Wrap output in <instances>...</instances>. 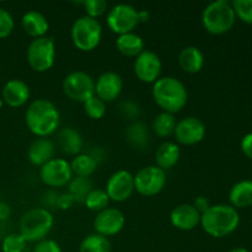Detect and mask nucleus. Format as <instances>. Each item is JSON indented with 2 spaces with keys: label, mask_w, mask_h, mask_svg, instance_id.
<instances>
[{
  "label": "nucleus",
  "mask_w": 252,
  "mask_h": 252,
  "mask_svg": "<svg viewBox=\"0 0 252 252\" xmlns=\"http://www.w3.org/2000/svg\"><path fill=\"white\" fill-rule=\"evenodd\" d=\"M27 63L37 73H44L54 65L56 43L48 36L34 38L27 48Z\"/></svg>",
  "instance_id": "nucleus-7"
},
{
  "label": "nucleus",
  "mask_w": 252,
  "mask_h": 252,
  "mask_svg": "<svg viewBox=\"0 0 252 252\" xmlns=\"http://www.w3.org/2000/svg\"><path fill=\"white\" fill-rule=\"evenodd\" d=\"M153 98L162 112L175 115L186 106L189 93L181 80L174 76H162L153 85Z\"/></svg>",
  "instance_id": "nucleus-2"
},
{
  "label": "nucleus",
  "mask_w": 252,
  "mask_h": 252,
  "mask_svg": "<svg viewBox=\"0 0 252 252\" xmlns=\"http://www.w3.org/2000/svg\"><path fill=\"white\" fill-rule=\"evenodd\" d=\"M150 14L148 10H140L139 11V24L140 22H147L149 21Z\"/></svg>",
  "instance_id": "nucleus-42"
},
{
  "label": "nucleus",
  "mask_w": 252,
  "mask_h": 252,
  "mask_svg": "<svg viewBox=\"0 0 252 252\" xmlns=\"http://www.w3.org/2000/svg\"><path fill=\"white\" fill-rule=\"evenodd\" d=\"M116 48L126 57H138L144 51V41L134 32L120 34L116 39Z\"/></svg>",
  "instance_id": "nucleus-24"
},
{
  "label": "nucleus",
  "mask_w": 252,
  "mask_h": 252,
  "mask_svg": "<svg viewBox=\"0 0 252 252\" xmlns=\"http://www.w3.org/2000/svg\"><path fill=\"white\" fill-rule=\"evenodd\" d=\"M174 134L180 144H198L206 135V126L199 118L186 117L177 122Z\"/></svg>",
  "instance_id": "nucleus-15"
},
{
  "label": "nucleus",
  "mask_w": 252,
  "mask_h": 252,
  "mask_svg": "<svg viewBox=\"0 0 252 252\" xmlns=\"http://www.w3.org/2000/svg\"><path fill=\"white\" fill-rule=\"evenodd\" d=\"M58 108L47 98H37L30 103L25 115L27 128L39 138H47L53 134L59 127Z\"/></svg>",
  "instance_id": "nucleus-1"
},
{
  "label": "nucleus",
  "mask_w": 252,
  "mask_h": 252,
  "mask_svg": "<svg viewBox=\"0 0 252 252\" xmlns=\"http://www.w3.org/2000/svg\"><path fill=\"white\" fill-rule=\"evenodd\" d=\"M73 44L83 52H91L100 44L102 26L97 19L81 16L73 24L70 32Z\"/></svg>",
  "instance_id": "nucleus-6"
},
{
  "label": "nucleus",
  "mask_w": 252,
  "mask_h": 252,
  "mask_svg": "<svg viewBox=\"0 0 252 252\" xmlns=\"http://www.w3.org/2000/svg\"><path fill=\"white\" fill-rule=\"evenodd\" d=\"M241 152L246 158L252 160V132L244 135V138L241 139Z\"/></svg>",
  "instance_id": "nucleus-39"
},
{
  "label": "nucleus",
  "mask_w": 252,
  "mask_h": 252,
  "mask_svg": "<svg viewBox=\"0 0 252 252\" xmlns=\"http://www.w3.org/2000/svg\"><path fill=\"white\" fill-rule=\"evenodd\" d=\"M86 116L91 120H101L106 113V103L97 96H93L83 103Z\"/></svg>",
  "instance_id": "nucleus-32"
},
{
  "label": "nucleus",
  "mask_w": 252,
  "mask_h": 252,
  "mask_svg": "<svg viewBox=\"0 0 252 252\" xmlns=\"http://www.w3.org/2000/svg\"><path fill=\"white\" fill-rule=\"evenodd\" d=\"M123 90V80L120 74L115 71H106L101 74L95 81V95L103 102H112Z\"/></svg>",
  "instance_id": "nucleus-16"
},
{
  "label": "nucleus",
  "mask_w": 252,
  "mask_h": 252,
  "mask_svg": "<svg viewBox=\"0 0 252 252\" xmlns=\"http://www.w3.org/2000/svg\"><path fill=\"white\" fill-rule=\"evenodd\" d=\"M58 147L64 154L76 157L83 149V138L74 128H63L58 133Z\"/></svg>",
  "instance_id": "nucleus-23"
},
{
  "label": "nucleus",
  "mask_w": 252,
  "mask_h": 252,
  "mask_svg": "<svg viewBox=\"0 0 252 252\" xmlns=\"http://www.w3.org/2000/svg\"><path fill=\"white\" fill-rule=\"evenodd\" d=\"M56 147L48 138H37L29 148V160L34 166L42 167L44 164L54 159Z\"/></svg>",
  "instance_id": "nucleus-19"
},
{
  "label": "nucleus",
  "mask_w": 252,
  "mask_h": 252,
  "mask_svg": "<svg viewBox=\"0 0 252 252\" xmlns=\"http://www.w3.org/2000/svg\"><path fill=\"white\" fill-rule=\"evenodd\" d=\"M179 64L186 73L196 74L202 70L204 65V54L198 47H185L179 54Z\"/></svg>",
  "instance_id": "nucleus-21"
},
{
  "label": "nucleus",
  "mask_w": 252,
  "mask_h": 252,
  "mask_svg": "<svg viewBox=\"0 0 252 252\" xmlns=\"http://www.w3.org/2000/svg\"><path fill=\"white\" fill-rule=\"evenodd\" d=\"M74 203H75V199H74V197L71 196L69 192H66V193L58 194V199H57V207H58L59 209H62V211H66V209L70 208Z\"/></svg>",
  "instance_id": "nucleus-38"
},
{
  "label": "nucleus",
  "mask_w": 252,
  "mask_h": 252,
  "mask_svg": "<svg viewBox=\"0 0 252 252\" xmlns=\"http://www.w3.org/2000/svg\"><path fill=\"white\" fill-rule=\"evenodd\" d=\"M10 213H11V209H10L9 204L0 202V220H6L10 217Z\"/></svg>",
  "instance_id": "nucleus-41"
},
{
  "label": "nucleus",
  "mask_w": 252,
  "mask_h": 252,
  "mask_svg": "<svg viewBox=\"0 0 252 252\" xmlns=\"http://www.w3.org/2000/svg\"><path fill=\"white\" fill-rule=\"evenodd\" d=\"M231 5L236 17L245 24L252 25V0H234Z\"/></svg>",
  "instance_id": "nucleus-34"
},
{
  "label": "nucleus",
  "mask_w": 252,
  "mask_h": 252,
  "mask_svg": "<svg viewBox=\"0 0 252 252\" xmlns=\"http://www.w3.org/2000/svg\"><path fill=\"white\" fill-rule=\"evenodd\" d=\"M229 252H250L248 250V249H245V248H235V249H233V250H230Z\"/></svg>",
  "instance_id": "nucleus-43"
},
{
  "label": "nucleus",
  "mask_w": 252,
  "mask_h": 252,
  "mask_svg": "<svg viewBox=\"0 0 252 252\" xmlns=\"http://www.w3.org/2000/svg\"><path fill=\"white\" fill-rule=\"evenodd\" d=\"M166 185V174L158 166H145L134 176V189L144 197L159 194Z\"/></svg>",
  "instance_id": "nucleus-10"
},
{
  "label": "nucleus",
  "mask_w": 252,
  "mask_h": 252,
  "mask_svg": "<svg viewBox=\"0 0 252 252\" xmlns=\"http://www.w3.org/2000/svg\"><path fill=\"white\" fill-rule=\"evenodd\" d=\"M93 189V184L89 177L75 176L69 182V193L74 197L75 202L84 203L88 194Z\"/></svg>",
  "instance_id": "nucleus-29"
},
{
  "label": "nucleus",
  "mask_w": 252,
  "mask_h": 252,
  "mask_svg": "<svg viewBox=\"0 0 252 252\" xmlns=\"http://www.w3.org/2000/svg\"><path fill=\"white\" fill-rule=\"evenodd\" d=\"M107 25L115 33H129L139 25V10L129 4H118L107 14Z\"/></svg>",
  "instance_id": "nucleus-9"
},
{
  "label": "nucleus",
  "mask_w": 252,
  "mask_h": 252,
  "mask_svg": "<svg viewBox=\"0 0 252 252\" xmlns=\"http://www.w3.org/2000/svg\"><path fill=\"white\" fill-rule=\"evenodd\" d=\"M192 206H193L194 208H196L202 216L204 212H207L209 209V207H211V202H209V199L207 198V197L199 196V197H197L196 199H194V202H193V204H192Z\"/></svg>",
  "instance_id": "nucleus-40"
},
{
  "label": "nucleus",
  "mask_w": 252,
  "mask_h": 252,
  "mask_svg": "<svg viewBox=\"0 0 252 252\" xmlns=\"http://www.w3.org/2000/svg\"><path fill=\"white\" fill-rule=\"evenodd\" d=\"M162 63L160 57L152 51L144 49L134 61V74L140 81L154 84L161 74Z\"/></svg>",
  "instance_id": "nucleus-12"
},
{
  "label": "nucleus",
  "mask_w": 252,
  "mask_h": 252,
  "mask_svg": "<svg viewBox=\"0 0 252 252\" xmlns=\"http://www.w3.org/2000/svg\"><path fill=\"white\" fill-rule=\"evenodd\" d=\"M83 5L86 11V16L93 17V19H97V17L106 14L108 7L106 0H85Z\"/></svg>",
  "instance_id": "nucleus-35"
},
{
  "label": "nucleus",
  "mask_w": 252,
  "mask_h": 252,
  "mask_svg": "<svg viewBox=\"0 0 252 252\" xmlns=\"http://www.w3.org/2000/svg\"><path fill=\"white\" fill-rule=\"evenodd\" d=\"M180 155H181V150H180V147L176 143H162L157 149V153H155L157 166L164 170V171L172 169L179 162Z\"/></svg>",
  "instance_id": "nucleus-22"
},
{
  "label": "nucleus",
  "mask_w": 252,
  "mask_h": 252,
  "mask_svg": "<svg viewBox=\"0 0 252 252\" xmlns=\"http://www.w3.org/2000/svg\"><path fill=\"white\" fill-rule=\"evenodd\" d=\"M26 240L20 233H12L5 236L1 244L2 252H24L26 249Z\"/></svg>",
  "instance_id": "nucleus-33"
},
{
  "label": "nucleus",
  "mask_w": 252,
  "mask_h": 252,
  "mask_svg": "<svg viewBox=\"0 0 252 252\" xmlns=\"http://www.w3.org/2000/svg\"><path fill=\"white\" fill-rule=\"evenodd\" d=\"M236 15L231 2L217 0L207 5L202 12V24L207 32L212 34H224L235 25Z\"/></svg>",
  "instance_id": "nucleus-5"
},
{
  "label": "nucleus",
  "mask_w": 252,
  "mask_h": 252,
  "mask_svg": "<svg viewBox=\"0 0 252 252\" xmlns=\"http://www.w3.org/2000/svg\"><path fill=\"white\" fill-rule=\"evenodd\" d=\"M128 140L135 147H147L148 140H149V134H148L147 126H144L140 122H135L128 127L126 132Z\"/></svg>",
  "instance_id": "nucleus-31"
},
{
  "label": "nucleus",
  "mask_w": 252,
  "mask_h": 252,
  "mask_svg": "<svg viewBox=\"0 0 252 252\" xmlns=\"http://www.w3.org/2000/svg\"><path fill=\"white\" fill-rule=\"evenodd\" d=\"M54 218L51 212L43 207L27 211L20 220V231L26 243H39L44 240L52 230Z\"/></svg>",
  "instance_id": "nucleus-4"
},
{
  "label": "nucleus",
  "mask_w": 252,
  "mask_h": 252,
  "mask_svg": "<svg viewBox=\"0 0 252 252\" xmlns=\"http://www.w3.org/2000/svg\"><path fill=\"white\" fill-rule=\"evenodd\" d=\"M21 25L24 31L26 32L29 36L33 37V38L44 37L49 29V24L47 17L44 16L42 12L37 11V10L27 11L26 14L22 16Z\"/></svg>",
  "instance_id": "nucleus-20"
},
{
  "label": "nucleus",
  "mask_w": 252,
  "mask_h": 252,
  "mask_svg": "<svg viewBox=\"0 0 252 252\" xmlns=\"http://www.w3.org/2000/svg\"><path fill=\"white\" fill-rule=\"evenodd\" d=\"M63 91L70 100L84 103L95 96V80L84 71H71L64 78Z\"/></svg>",
  "instance_id": "nucleus-8"
},
{
  "label": "nucleus",
  "mask_w": 252,
  "mask_h": 252,
  "mask_svg": "<svg viewBox=\"0 0 252 252\" xmlns=\"http://www.w3.org/2000/svg\"><path fill=\"white\" fill-rule=\"evenodd\" d=\"M84 204H85L86 208L90 209V211L100 213V212H102L103 209L108 208L110 198H108L105 189H91V192L85 198Z\"/></svg>",
  "instance_id": "nucleus-30"
},
{
  "label": "nucleus",
  "mask_w": 252,
  "mask_h": 252,
  "mask_svg": "<svg viewBox=\"0 0 252 252\" xmlns=\"http://www.w3.org/2000/svg\"><path fill=\"white\" fill-rule=\"evenodd\" d=\"M106 193L110 201L125 202L132 197L134 189V176L127 170H120L108 179Z\"/></svg>",
  "instance_id": "nucleus-13"
},
{
  "label": "nucleus",
  "mask_w": 252,
  "mask_h": 252,
  "mask_svg": "<svg viewBox=\"0 0 252 252\" xmlns=\"http://www.w3.org/2000/svg\"><path fill=\"white\" fill-rule=\"evenodd\" d=\"M2 103H4V102H2V100H1V98H0V108L2 107Z\"/></svg>",
  "instance_id": "nucleus-44"
},
{
  "label": "nucleus",
  "mask_w": 252,
  "mask_h": 252,
  "mask_svg": "<svg viewBox=\"0 0 252 252\" xmlns=\"http://www.w3.org/2000/svg\"><path fill=\"white\" fill-rule=\"evenodd\" d=\"M126 224V217L120 209L106 208L97 213L94 220V229L101 236H115L122 231Z\"/></svg>",
  "instance_id": "nucleus-14"
},
{
  "label": "nucleus",
  "mask_w": 252,
  "mask_h": 252,
  "mask_svg": "<svg viewBox=\"0 0 252 252\" xmlns=\"http://www.w3.org/2000/svg\"><path fill=\"white\" fill-rule=\"evenodd\" d=\"M177 121L175 115L167 112H161L155 117L153 122V130L160 138H167L175 133Z\"/></svg>",
  "instance_id": "nucleus-27"
},
{
  "label": "nucleus",
  "mask_w": 252,
  "mask_h": 252,
  "mask_svg": "<svg viewBox=\"0 0 252 252\" xmlns=\"http://www.w3.org/2000/svg\"><path fill=\"white\" fill-rule=\"evenodd\" d=\"M33 252H62V249L57 241L51 240V239H44V240L36 244Z\"/></svg>",
  "instance_id": "nucleus-37"
},
{
  "label": "nucleus",
  "mask_w": 252,
  "mask_h": 252,
  "mask_svg": "<svg viewBox=\"0 0 252 252\" xmlns=\"http://www.w3.org/2000/svg\"><path fill=\"white\" fill-rule=\"evenodd\" d=\"M170 221L179 230L189 231L201 224V213L192 204H180L172 209Z\"/></svg>",
  "instance_id": "nucleus-17"
},
{
  "label": "nucleus",
  "mask_w": 252,
  "mask_h": 252,
  "mask_svg": "<svg viewBox=\"0 0 252 252\" xmlns=\"http://www.w3.org/2000/svg\"><path fill=\"white\" fill-rule=\"evenodd\" d=\"M73 175L79 177H89L97 169V160L90 154H79L70 162Z\"/></svg>",
  "instance_id": "nucleus-26"
},
{
  "label": "nucleus",
  "mask_w": 252,
  "mask_h": 252,
  "mask_svg": "<svg viewBox=\"0 0 252 252\" xmlns=\"http://www.w3.org/2000/svg\"><path fill=\"white\" fill-rule=\"evenodd\" d=\"M15 21L9 11L4 7H0V39L6 38L14 31Z\"/></svg>",
  "instance_id": "nucleus-36"
},
{
  "label": "nucleus",
  "mask_w": 252,
  "mask_h": 252,
  "mask_svg": "<svg viewBox=\"0 0 252 252\" xmlns=\"http://www.w3.org/2000/svg\"><path fill=\"white\" fill-rule=\"evenodd\" d=\"M240 216L238 209L229 204L211 206L201 216V225L203 230L213 238H225L238 229Z\"/></svg>",
  "instance_id": "nucleus-3"
},
{
  "label": "nucleus",
  "mask_w": 252,
  "mask_h": 252,
  "mask_svg": "<svg viewBox=\"0 0 252 252\" xmlns=\"http://www.w3.org/2000/svg\"><path fill=\"white\" fill-rule=\"evenodd\" d=\"M230 206L234 208H249L252 206V181L244 180L231 187L229 192Z\"/></svg>",
  "instance_id": "nucleus-25"
},
{
  "label": "nucleus",
  "mask_w": 252,
  "mask_h": 252,
  "mask_svg": "<svg viewBox=\"0 0 252 252\" xmlns=\"http://www.w3.org/2000/svg\"><path fill=\"white\" fill-rule=\"evenodd\" d=\"M39 176L42 182L52 189L66 186L73 179L70 162L61 158H54L41 167Z\"/></svg>",
  "instance_id": "nucleus-11"
},
{
  "label": "nucleus",
  "mask_w": 252,
  "mask_h": 252,
  "mask_svg": "<svg viewBox=\"0 0 252 252\" xmlns=\"http://www.w3.org/2000/svg\"><path fill=\"white\" fill-rule=\"evenodd\" d=\"M79 252H111V243L105 236L91 234L81 241Z\"/></svg>",
  "instance_id": "nucleus-28"
},
{
  "label": "nucleus",
  "mask_w": 252,
  "mask_h": 252,
  "mask_svg": "<svg viewBox=\"0 0 252 252\" xmlns=\"http://www.w3.org/2000/svg\"><path fill=\"white\" fill-rule=\"evenodd\" d=\"M30 95H31L30 88L25 81L19 80V79H11L2 88L1 100L10 107L17 108L24 106L29 101Z\"/></svg>",
  "instance_id": "nucleus-18"
}]
</instances>
